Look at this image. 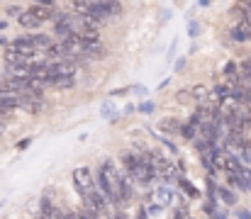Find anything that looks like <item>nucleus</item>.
I'll return each mask as SVG.
<instances>
[{
	"label": "nucleus",
	"mask_w": 251,
	"mask_h": 219,
	"mask_svg": "<svg viewBox=\"0 0 251 219\" xmlns=\"http://www.w3.org/2000/svg\"><path fill=\"white\" fill-rule=\"evenodd\" d=\"M122 180H125V170L117 168V163L112 158H102V163L98 168V175H95V183H98V190L112 205L122 202Z\"/></svg>",
	"instance_id": "f257e3e1"
},
{
	"label": "nucleus",
	"mask_w": 251,
	"mask_h": 219,
	"mask_svg": "<svg viewBox=\"0 0 251 219\" xmlns=\"http://www.w3.org/2000/svg\"><path fill=\"white\" fill-rule=\"evenodd\" d=\"M74 185H76L78 195L83 197V202H90V200L98 195V183H95L90 168H85V166H78V168L74 170Z\"/></svg>",
	"instance_id": "f03ea898"
},
{
	"label": "nucleus",
	"mask_w": 251,
	"mask_h": 219,
	"mask_svg": "<svg viewBox=\"0 0 251 219\" xmlns=\"http://www.w3.org/2000/svg\"><path fill=\"white\" fill-rule=\"evenodd\" d=\"M2 61H5V66H10V69L27 66V56H25L20 49H15L12 44H10V47H5V51H2Z\"/></svg>",
	"instance_id": "7ed1b4c3"
},
{
	"label": "nucleus",
	"mask_w": 251,
	"mask_h": 219,
	"mask_svg": "<svg viewBox=\"0 0 251 219\" xmlns=\"http://www.w3.org/2000/svg\"><path fill=\"white\" fill-rule=\"evenodd\" d=\"M173 188H168V185H159L156 190H154V195H151V202H156L159 207H168L171 202H173Z\"/></svg>",
	"instance_id": "20e7f679"
},
{
	"label": "nucleus",
	"mask_w": 251,
	"mask_h": 219,
	"mask_svg": "<svg viewBox=\"0 0 251 219\" xmlns=\"http://www.w3.org/2000/svg\"><path fill=\"white\" fill-rule=\"evenodd\" d=\"M156 129H161L164 134H180L183 132V124L176 117H161L159 124H156Z\"/></svg>",
	"instance_id": "39448f33"
},
{
	"label": "nucleus",
	"mask_w": 251,
	"mask_h": 219,
	"mask_svg": "<svg viewBox=\"0 0 251 219\" xmlns=\"http://www.w3.org/2000/svg\"><path fill=\"white\" fill-rule=\"evenodd\" d=\"M229 37H232L234 42H251V24H247V22L234 24V27L229 29Z\"/></svg>",
	"instance_id": "423d86ee"
},
{
	"label": "nucleus",
	"mask_w": 251,
	"mask_h": 219,
	"mask_svg": "<svg viewBox=\"0 0 251 219\" xmlns=\"http://www.w3.org/2000/svg\"><path fill=\"white\" fill-rule=\"evenodd\" d=\"M29 12H32V15H34V17H37L39 22H47V20H54V15H56V12H54L51 7H44V5H37V2H34L32 7H29Z\"/></svg>",
	"instance_id": "0eeeda50"
},
{
	"label": "nucleus",
	"mask_w": 251,
	"mask_h": 219,
	"mask_svg": "<svg viewBox=\"0 0 251 219\" xmlns=\"http://www.w3.org/2000/svg\"><path fill=\"white\" fill-rule=\"evenodd\" d=\"M49 85H51V88L69 90V88L76 85V78H74V75H54V78H49Z\"/></svg>",
	"instance_id": "6e6552de"
},
{
	"label": "nucleus",
	"mask_w": 251,
	"mask_h": 219,
	"mask_svg": "<svg viewBox=\"0 0 251 219\" xmlns=\"http://www.w3.org/2000/svg\"><path fill=\"white\" fill-rule=\"evenodd\" d=\"M83 56H90V59H105V56H107V47H105V44H100V42L88 44Z\"/></svg>",
	"instance_id": "1a4fd4ad"
},
{
	"label": "nucleus",
	"mask_w": 251,
	"mask_h": 219,
	"mask_svg": "<svg viewBox=\"0 0 251 219\" xmlns=\"http://www.w3.org/2000/svg\"><path fill=\"white\" fill-rule=\"evenodd\" d=\"M17 22H20V24H22L25 29H37V27L42 24V22H39V20H37V17H34V15H32L29 10H25V12H22V15L17 17Z\"/></svg>",
	"instance_id": "9d476101"
},
{
	"label": "nucleus",
	"mask_w": 251,
	"mask_h": 219,
	"mask_svg": "<svg viewBox=\"0 0 251 219\" xmlns=\"http://www.w3.org/2000/svg\"><path fill=\"white\" fill-rule=\"evenodd\" d=\"M190 97L193 100H205V97H210V90L205 85H193L190 88Z\"/></svg>",
	"instance_id": "9b49d317"
},
{
	"label": "nucleus",
	"mask_w": 251,
	"mask_h": 219,
	"mask_svg": "<svg viewBox=\"0 0 251 219\" xmlns=\"http://www.w3.org/2000/svg\"><path fill=\"white\" fill-rule=\"evenodd\" d=\"M29 115H39L42 110H44V105H42V100H25V105H22Z\"/></svg>",
	"instance_id": "f8f14e48"
},
{
	"label": "nucleus",
	"mask_w": 251,
	"mask_h": 219,
	"mask_svg": "<svg viewBox=\"0 0 251 219\" xmlns=\"http://www.w3.org/2000/svg\"><path fill=\"white\" fill-rule=\"evenodd\" d=\"M180 188H183V193L188 195V197H198L200 193L195 190V185L190 183V180H185V178H180Z\"/></svg>",
	"instance_id": "ddd939ff"
},
{
	"label": "nucleus",
	"mask_w": 251,
	"mask_h": 219,
	"mask_svg": "<svg viewBox=\"0 0 251 219\" xmlns=\"http://www.w3.org/2000/svg\"><path fill=\"white\" fill-rule=\"evenodd\" d=\"M217 195H220V197H222L227 205H234V202H237L234 193H232V190H227V188H217Z\"/></svg>",
	"instance_id": "4468645a"
},
{
	"label": "nucleus",
	"mask_w": 251,
	"mask_h": 219,
	"mask_svg": "<svg viewBox=\"0 0 251 219\" xmlns=\"http://www.w3.org/2000/svg\"><path fill=\"white\" fill-rule=\"evenodd\" d=\"M188 34H190L193 39L200 34V22H198V20H190V22H188Z\"/></svg>",
	"instance_id": "2eb2a0df"
},
{
	"label": "nucleus",
	"mask_w": 251,
	"mask_h": 219,
	"mask_svg": "<svg viewBox=\"0 0 251 219\" xmlns=\"http://www.w3.org/2000/svg\"><path fill=\"white\" fill-rule=\"evenodd\" d=\"M22 12H25V10H22V7H17V5H10V7L5 10V15H7V17H20Z\"/></svg>",
	"instance_id": "dca6fc26"
},
{
	"label": "nucleus",
	"mask_w": 251,
	"mask_h": 219,
	"mask_svg": "<svg viewBox=\"0 0 251 219\" xmlns=\"http://www.w3.org/2000/svg\"><path fill=\"white\" fill-rule=\"evenodd\" d=\"M156 107H154V102H142L139 105V112H144V115H151Z\"/></svg>",
	"instance_id": "f3484780"
},
{
	"label": "nucleus",
	"mask_w": 251,
	"mask_h": 219,
	"mask_svg": "<svg viewBox=\"0 0 251 219\" xmlns=\"http://www.w3.org/2000/svg\"><path fill=\"white\" fill-rule=\"evenodd\" d=\"M176 100H178V102H188V100H193V97H190V90H188V93H178Z\"/></svg>",
	"instance_id": "a211bd4d"
},
{
	"label": "nucleus",
	"mask_w": 251,
	"mask_h": 219,
	"mask_svg": "<svg viewBox=\"0 0 251 219\" xmlns=\"http://www.w3.org/2000/svg\"><path fill=\"white\" fill-rule=\"evenodd\" d=\"M112 110H115V107H112L110 102H105V105H102V115H105V117H115V115H112Z\"/></svg>",
	"instance_id": "6ab92c4d"
},
{
	"label": "nucleus",
	"mask_w": 251,
	"mask_h": 219,
	"mask_svg": "<svg viewBox=\"0 0 251 219\" xmlns=\"http://www.w3.org/2000/svg\"><path fill=\"white\" fill-rule=\"evenodd\" d=\"M137 219H149V210H139V215H137Z\"/></svg>",
	"instance_id": "aec40b11"
},
{
	"label": "nucleus",
	"mask_w": 251,
	"mask_h": 219,
	"mask_svg": "<svg viewBox=\"0 0 251 219\" xmlns=\"http://www.w3.org/2000/svg\"><path fill=\"white\" fill-rule=\"evenodd\" d=\"M37 5H44V7H51L54 0H37Z\"/></svg>",
	"instance_id": "412c9836"
},
{
	"label": "nucleus",
	"mask_w": 251,
	"mask_h": 219,
	"mask_svg": "<svg viewBox=\"0 0 251 219\" xmlns=\"http://www.w3.org/2000/svg\"><path fill=\"white\" fill-rule=\"evenodd\" d=\"M239 219H251V215L247 212V210H242V212H239Z\"/></svg>",
	"instance_id": "4be33fe9"
},
{
	"label": "nucleus",
	"mask_w": 251,
	"mask_h": 219,
	"mask_svg": "<svg viewBox=\"0 0 251 219\" xmlns=\"http://www.w3.org/2000/svg\"><path fill=\"white\" fill-rule=\"evenodd\" d=\"M212 219H227L225 215H212Z\"/></svg>",
	"instance_id": "5701e85b"
},
{
	"label": "nucleus",
	"mask_w": 251,
	"mask_h": 219,
	"mask_svg": "<svg viewBox=\"0 0 251 219\" xmlns=\"http://www.w3.org/2000/svg\"><path fill=\"white\" fill-rule=\"evenodd\" d=\"M5 27H7V24H5V22H2V20H0V29H5Z\"/></svg>",
	"instance_id": "b1692460"
},
{
	"label": "nucleus",
	"mask_w": 251,
	"mask_h": 219,
	"mask_svg": "<svg viewBox=\"0 0 251 219\" xmlns=\"http://www.w3.org/2000/svg\"><path fill=\"white\" fill-rule=\"evenodd\" d=\"M98 2H112V0H98Z\"/></svg>",
	"instance_id": "393cba45"
},
{
	"label": "nucleus",
	"mask_w": 251,
	"mask_h": 219,
	"mask_svg": "<svg viewBox=\"0 0 251 219\" xmlns=\"http://www.w3.org/2000/svg\"><path fill=\"white\" fill-rule=\"evenodd\" d=\"M115 219H125V215H122V217H120V215H117V217H115Z\"/></svg>",
	"instance_id": "a878e982"
}]
</instances>
